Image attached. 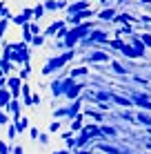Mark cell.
I'll return each instance as SVG.
<instances>
[{
    "mask_svg": "<svg viewBox=\"0 0 151 154\" xmlns=\"http://www.w3.org/2000/svg\"><path fill=\"white\" fill-rule=\"evenodd\" d=\"M74 58H76V51L74 49H65L62 54H56V56L47 58V63L42 67V76H51V74H56L58 69H65Z\"/></svg>",
    "mask_w": 151,
    "mask_h": 154,
    "instance_id": "cell-1",
    "label": "cell"
},
{
    "mask_svg": "<svg viewBox=\"0 0 151 154\" xmlns=\"http://www.w3.org/2000/svg\"><path fill=\"white\" fill-rule=\"evenodd\" d=\"M62 87H65V98L71 103V100H76V98L82 96V89H85L87 85L74 81L71 76H65V78H62Z\"/></svg>",
    "mask_w": 151,
    "mask_h": 154,
    "instance_id": "cell-2",
    "label": "cell"
},
{
    "mask_svg": "<svg viewBox=\"0 0 151 154\" xmlns=\"http://www.w3.org/2000/svg\"><path fill=\"white\" fill-rule=\"evenodd\" d=\"M31 63V45L27 42H13V65H25Z\"/></svg>",
    "mask_w": 151,
    "mask_h": 154,
    "instance_id": "cell-3",
    "label": "cell"
},
{
    "mask_svg": "<svg viewBox=\"0 0 151 154\" xmlns=\"http://www.w3.org/2000/svg\"><path fill=\"white\" fill-rule=\"evenodd\" d=\"M31 20H33V7H25L20 14H16L11 18V23L18 25V27H25V25H29Z\"/></svg>",
    "mask_w": 151,
    "mask_h": 154,
    "instance_id": "cell-4",
    "label": "cell"
},
{
    "mask_svg": "<svg viewBox=\"0 0 151 154\" xmlns=\"http://www.w3.org/2000/svg\"><path fill=\"white\" fill-rule=\"evenodd\" d=\"M4 112L11 116V123H13V121H18L20 116H22V100H20V98H11V103L4 107Z\"/></svg>",
    "mask_w": 151,
    "mask_h": 154,
    "instance_id": "cell-5",
    "label": "cell"
},
{
    "mask_svg": "<svg viewBox=\"0 0 151 154\" xmlns=\"http://www.w3.org/2000/svg\"><path fill=\"white\" fill-rule=\"evenodd\" d=\"M7 89L11 92V98H20V94H22V81H20V76H7Z\"/></svg>",
    "mask_w": 151,
    "mask_h": 154,
    "instance_id": "cell-6",
    "label": "cell"
},
{
    "mask_svg": "<svg viewBox=\"0 0 151 154\" xmlns=\"http://www.w3.org/2000/svg\"><path fill=\"white\" fill-rule=\"evenodd\" d=\"M85 9H91L89 0H74V2H69V7H67L65 11H67V16H74L78 11H85Z\"/></svg>",
    "mask_w": 151,
    "mask_h": 154,
    "instance_id": "cell-7",
    "label": "cell"
},
{
    "mask_svg": "<svg viewBox=\"0 0 151 154\" xmlns=\"http://www.w3.org/2000/svg\"><path fill=\"white\" fill-rule=\"evenodd\" d=\"M107 40H109V34L107 31H102V29H91L89 31V36H87V40H82V42H105L107 45Z\"/></svg>",
    "mask_w": 151,
    "mask_h": 154,
    "instance_id": "cell-8",
    "label": "cell"
},
{
    "mask_svg": "<svg viewBox=\"0 0 151 154\" xmlns=\"http://www.w3.org/2000/svg\"><path fill=\"white\" fill-rule=\"evenodd\" d=\"M80 134L82 136H85V139H93V136H96V139H102V132H100V125H85V127H82V132H80Z\"/></svg>",
    "mask_w": 151,
    "mask_h": 154,
    "instance_id": "cell-9",
    "label": "cell"
},
{
    "mask_svg": "<svg viewBox=\"0 0 151 154\" xmlns=\"http://www.w3.org/2000/svg\"><path fill=\"white\" fill-rule=\"evenodd\" d=\"M62 78H65V74H60L58 78H54V81L49 83V89H51V94L54 96H65V87H62Z\"/></svg>",
    "mask_w": 151,
    "mask_h": 154,
    "instance_id": "cell-10",
    "label": "cell"
},
{
    "mask_svg": "<svg viewBox=\"0 0 151 154\" xmlns=\"http://www.w3.org/2000/svg\"><path fill=\"white\" fill-rule=\"evenodd\" d=\"M31 96H33V92H31V85H29V81H27V83H22V94H20L22 107H33V103H31Z\"/></svg>",
    "mask_w": 151,
    "mask_h": 154,
    "instance_id": "cell-11",
    "label": "cell"
},
{
    "mask_svg": "<svg viewBox=\"0 0 151 154\" xmlns=\"http://www.w3.org/2000/svg\"><path fill=\"white\" fill-rule=\"evenodd\" d=\"M65 25H67V23H65V18H62V20H54V23H51L49 27H47V29L42 31V34H45V38H54V36L58 34V29H60V27H65Z\"/></svg>",
    "mask_w": 151,
    "mask_h": 154,
    "instance_id": "cell-12",
    "label": "cell"
},
{
    "mask_svg": "<svg viewBox=\"0 0 151 154\" xmlns=\"http://www.w3.org/2000/svg\"><path fill=\"white\" fill-rule=\"evenodd\" d=\"M118 16V11L113 7H105L102 11H98V20H105V23H113V18Z\"/></svg>",
    "mask_w": 151,
    "mask_h": 154,
    "instance_id": "cell-13",
    "label": "cell"
},
{
    "mask_svg": "<svg viewBox=\"0 0 151 154\" xmlns=\"http://www.w3.org/2000/svg\"><path fill=\"white\" fill-rule=\"evenodd\" d=\"M67 107H69V121H71V119H76V116L82 112V96H80V98H76V100H71Z\"/></svg>",
    "mask_w": 151,
    "mask_h": 154,
    "instance_id": "cell-14",
    "label": "cell"
},
{
    "mask_svg": "<svg viewBox=\"0 0 151 154\" xmlns=\"http://www.w3.org/2000/svg\"><path fill=\"white\" fill-rule=\"evenodd\" d=\"M131 103L138 105V107H142V109H149V112H151V98L142 96V94H136V96L131 98Z\"/></svg>",
    "mask_w": 151,
    "mask_h": 154,
    "instance_id": "cell-15",
    "label": "cell"
},
{
    "mask_svg": "<svg viewBox=\"0 0 151 154\" xmlns=\"http://www.w3.org/2000/svg\"><path fill=\"white\" fill-rule=\"evenodd\" d=\"M87 60L89 63H107V60H111V56L105 54V51H91V54L87 56Z\"/></svg>",
    "mask_w": 151,
    "mask_h": 154,
    "instance_id": "cell-16",
    "label": "cell"
},
{
    "mask_svg": "<svg viewBox=\"0 0 151 154\" xmlns=\"http://www.w3.org/2000/svg\"><path fill=\"white\" fill-rule=\"evenodd\" d=\"M82 119H85V114H82V112L78 114L76 119H71V123H69V130L74 132V134H76V132H78V134L82 132V127H85V125H82Z\"/></svg>",
    "mask_w": 151,
    "mask_h": 154,
    "instance_id": "cell-17",
    "label": "cell"
},
{
    "mask_svg": "<svg viewBox=\"0 0 151 154\" xmlns=\"http://www.w3.org/2000/svg\"><path fill=\"white\" fill-rule=\"evenodd\" d=\"M9 103H11V92L7 87H0V109H4Z\"/></svg>",
    "mask_w": 151,
    "mask_h": 154,
    "instance_id": "cell-18",
    "label": "cell"
},
{
    "mask_svg": "<svg viewBox=\"0 0 151 154\" xmlns=\"http://www.w3.org/2000/svg\"><path fill=\"white\" fill-rule=\"evenodd\" d=\"M13 125H16V130H18V134H22V132L29 130V119L27 116H20L18 121H13Z\"/></svg>",
    "mask_w": 151,
    "mask_h": 154,
    "instance_id": "cell-19",
    "label": "cell"
},
{
    "mask_svg": "<svg viewBox=\"0 0 151 154\" xmlns=\"http://www.w3.org/2000/svg\"><path fill=\"white\" fill-rule=\"evenodd\" d=\"M129 40H131V45H133V49L138 51V54H142L144 56V51H147V47H144V42L138 38V36H129Z\"/></svg>",
    "mask_w": 151,
    "mask_h": 154,
    "instance_id": "cell-20",
    "label": "cell"
},
{
    "mask_svg": "<svg viewBox=\"0 0 151 154\" xmlns=\"http://www.w3.org/2000/svg\"><path fill=\"white\" fill-rule=\"evenodd\" d=\"M31 72H33V69H31V63H25V65H20V74H18L20 81L27 83V81H29V76H31Z\"/></svg>",
    "mask_w": 151,
    "mask_h": 154,
    "instance_id": "cell-21",
    "label": "cell"
},
{
    "mask_svg": "<svg viewBox=\"0 0 151 154\" xmlns=\"http://www.w3.org/2000/svg\"><path fill=\"white\" fill-rule=\"evenodd\" d=\"M89 74V67H85V65H80V67H74V69H69V76L74 78H80V76H87Z\"/></svg>",
    "mask_w": 151,
    "mask_h": 154,
    "instance_id": "cell-22",
    "label": "cell"
},
{
    "mask_svg": "<svg viewBox=\"0 0 151 154\" xmlns=\"http://www.w3.org/2000/svg\"><path fill=\"white\" fill-rule=\"evenodd\" d=\"M82 114L91 116V119L96 121V123H102V121H105V114H102V112H98L96 107H89V109H85V112H82Z\"/></svg>",
    "mask_w": 151,
    "mask_h": 154,
    "instance_id": "cell-23",
    "label": "cell"
},
{
    "mask_svg": "<svg viewBox=\"0 0 151 154\" xmlns=\"http://www.w3.org/2000/svg\"><path fill=\"white\" fill-rule=\"evenodd\" d=\"M51 116H54V121H58V119H69V107H67V105H62V107L54 109Z\"/></svg>",
    "mask_w": 151,
    "mask_h": 154,
    "instance_id": "cell-24",
    "label": "cell"
},
{
    "mask_svg": "<svg viewBox=\"0 0 151 154\" xmlns=\"http://www.w3.org/2000/svg\"><path fill=\"white\" fill-rule=\"evenodd\" d=\"M122 54H124V56H127V58H133V60H138V58H142V54H138V51H136V49H133V47H131V45H129V42H127V45H124V47H122Z\"/></svg>",
    "mask_w": 151,
    "mask_h": 154,
    "instance_id": "cell-25",
    "label": "cell"
},
{
    "mask_svg": "<svg viewBox=\"0 0 151 154\" xmlns=\"http://www.w3.org/2000/svg\"><path fill=\"white\" fill-rule=\"evenodd\" d=\"M47 14V9H45V5L42 2H38V5H36V7H33V23H38V20L40 18H42V16Z\"/></svg>",
    "mask_w": 151,
    "mask_h": 154,
    "instance_id": "cell-26",
    "label": "cell"
},
{
    "mask_svg": "<svg viewBox=\"0 0 151 154\" xmlns=\"http://www.w3.org/2000/svg\"><path fill=\"white\" fill-rule=\"evenodd\" d=\"M111 100L113 103H118V105H122V107H131V98H124V96H118V94H111Z\"/></svg>",
    "mask_w": 151,
    "mask_h": 154,
    "instance_id": "cell-27",
    "label": "cell"
},
{
    "mask_svg": "<svg viewBox=\"0 0 151 154\" xmlns=\"http://www.w3.org/2000/svg\"><path fill=\"white\" fill-rule=\"evenodd\" d=\"M16 136H18V130H16V125H13V123H9V125H7V141H9V143H13V141H16Z\"/></svg>",
    "mask_w": 151,
    "mask_h": 154,
    "instance_id": "cell-28",
    "label": "cell"
},
{
    "mask_svg": "<svg viewBox=\"0 0 151 154\" xmlns=\"http://www.w3.org/2000/svg\"><path fill=\"white\" fill-rule=\"evenodd\" d=\"M31 40H33V34H31V27H29V25H25V27H22V42H27V45H31Z\"/></svg>",
    "mask_w": 151,
    "mask_h": 154,
    "instance_id": "cell-29",
    "label": "cell"
},
{
    "mask_svg": "<svg viewBox=\"0 0 151 154\" xmlns=\"http://www.w3.org/2000/svg\"><path fill=\"white\" fill-rule=\"evenodd\" d=\"M107 45L111 47V49H120V51H122V47L127 45V42H124V40H120V38H113V40L109 38V40H107Z\"/></svg>",
    "mask_w": 151,
    "mask_h": 154,
    "instance_id": "cell-30",
    "label": "cell"
},
{
    "mask_svg": "<svg viewBox=\"0 0 151 154\" xmlns=\"http://www.w3.org/2000/svg\"><path fill=\"white\" fill-rule=\"evenodd\" d=\"M45 34H38V36H33V40H31V49H36V47H42L45 45Z\"/></svg>",
    "mask_w": 151,
    "mask_h": 154,
    "instance_id": "cell-31",
    "label": "cell"
},
{
    "mask_svg": "<svg viewBox=\"0 0 151 154\" xmlns=\"http://www.w3.org/2000/svg\"><path fill=\"white\" fill-rule=\"evenodd\" d=\"M136 121H140V125L151 127V116H149V114H144V112H140V114L136 116Z\"/></svg>",
    "mask_w": 151,
    "mask_h": 154,
    "instance_id": "cell-32",
    "label": "cell"
},
{
    "mask_svg": "<svg viewBox=\"0 0 151 154\" xmlns=\"http://www.w3.org/2000/svg\"><path fill=\"white\" fill-rule=\"evenodd\" d=\"M100 132H102V136H116L118 132H116V127H109V125H100Z\"/></svg>",
    "mask_w": 151,
    "mask_h": 154,
    "instance_id": "cell-33",
    "label": "cell"
},
{
    "mask_svg": "<svg viewBox=\"0 0 151 154\" xmlns=\"http://www.w3.org/2000/svg\"><path fill=\"white\" fill-rule=\"evenodd\" d=\"M11 145L13 143H9V141H0V154H11Z\"/></svg>",
    "mask_w": 151,
    "mask_h": 154,
    "instance_id": "cell-34",
    "label": "cell"
},
{
    "mask_svg": "<svg viewBox=\"0 0 151 154\" xmlns=\"http://www.w3.org/2000/svg\"><path fill=\"white\" fill-rule=\"evenodd\" d=\"M98 147H100V150H105V152H109V154H120V150H118V147L107 145V143H98Z\"/></svg>",
    "mask_w": 151,
    "mask_h": 154,
    "instance_id": "cell-35",
    "label": "cell"
},
{
    "mask_svg": "<svg viewBox=\"0 0 151 154\" xmlns=\"http://www.w3.org/2000/svg\"><path fill=\"white\" fill-rule=\"evenodd\" d=\"M9 123H11V116L4 112V109H0V125H2V127H7Z\"/></svg>",
    "mask_w": 151,
    "mask_h": 154,
    "instance_id": "cell-36",
    "label": "cell"
},
{
    "mask_svg": "<svg viewBox=\"0 0 151 154\" xmlns=\"http://www.w3.org/2000/svg\"><path fill=\"white\" fill-rule=\"evenodd\" d=\"M11 69H13V63L11 60H2V74H4V76H9Z\"/></svg>",
    "mask_w": 151,
    "mask_h": 154,
    "instance_id": "cell-37",
    "label": "cell"
},
{
    "mask_svg": "<svg viewBox=\"0 0 151 154\" xmlns=\"http://www.w3.org/2000/svg\"><path fill=\"white\" fill-rule=\"evenodd\" d=\"M60 127H62L60 121H51V123H49V132H51V134H56V132H60Z\"/></svg>",
    "mask_w": 151,
    "mask_h": 154,
    "instance_id": "cell-38",
    "label": "cell"
},
{
    "mask_svg": "<svg viewBox=\"0 0 151 154\" xmlns=\"http://www.w3.org/2000/svg\"><path fill=\"white\" fill-rule=\"evenodd\" d=\"M111 67H113V72H116V74H127V69H124L118 60H111Z\"/></svg>",
    "mask_w": 151,
    "mask_h": 154,
    "instance_id": "cell-39",
    "label": "cell"
},
{
    "mask_svg": "<svg viewBox=\"0 0 151 154\" xmlns=\"http://www.w3.org/2000/svg\"><path fill=\"white\" fill-rule=\"evenodd\" d=\"M38 143H40V145H47V143H49V132H40Z\"/></svg>",
    "mask_w": 151,
    "mask_h": 154,
    "instance_id": "cell-40",
    "label": "cell"
},
{
    "mask_svg": "<svg viewBox=\"0 0 151 154\" xmlns=\"http://www.w3.org/2000/svg\"><path fill=\"white\" fill-rule=\"evenodd\" d=\"M140 40L144 42V47H149V49H151V34H142V36H140Z\"/></svg>",
    "mask_w": 151,
    "mask_h": 154,
    "instance_id": "cell-41",
    "label": "cell"
},
{
    "mask_svg": "<svg viewBox=\"0 0 151 154\" xmlns=\"http://www.w3.org/2000/svg\"><path fill=\"white\" fill-rule=\"evenodd\" d=\"M29 136H31L33 141H38V136H40V130H38V127H29Z\"/></svg>",
    "mask_w": 151,
    "mask_h": 154,
    "instance_id": "cell-42",
    "label": "cell"
},
{
    "mask_svg": "<svg viewBox=\"0 0 151 154\" xmlns=\"http://www.w3.org/2000/svg\"><path fill=\"white\" fill-rule=\"evenodd\" d=\"M31 103H33V107H38V105L42 103V96H40V94H33V96H31Z\"/></svg>",
    "mask_w": 151,
    "mask_h": 154,
    "instance_id": "cell-43",
    "label": "cell"
},
{
    "mask_svg": "<svg viewBox=\"0 0 151 154\" xmlns=\"http://www.w3.org/2000/svg\"><path fill=\"white\" fill-rule=\"evenodd\" d=\"M120 116H122V119H127V121H129V123H136V119H133V116H131V114H129V112H122Z\"/></svg>",
    "mask_w": 151,
    "mask_h": 154,
    "instance_id": "cell-44",
    "label": "cell"
},
{
    "mask_svg": "<svg viewBox=\"0 0 151 154\" xmlns=\"http://www.w3.org/2000/svg\"><path fill=\"white\" fill-rule=\"evenodd\" d=\"M69 139H74V132H65V134H62V141H69Z\"/></svg>",
    "mask_w": 151,
    "mask_h": 154,
    "instance_id": "cell-45",
    "label": "cell"
},
{
    "mask_svg": "<svg viewBox=\"0 0 151 154\" xmlns=\"http://www.w3.org/2000/svg\"><path fill=\"white\" fill-rule=\"evenodd\" d=\"M51 154H71V150H67V147H62V150H56V152H51Z\"/></svg>",
    "mask_w": 151,
    "mask_h": 154,
    "instance_id": "cell-46",
    "label": "cell"
},
{
    "mask_svg": "<svg viewBox=\"0 0 151 154\" xmlns=\"http://www.w3.org/2000/svg\"><path fill=\"white\" fill-rule=\"evenodd\" d=\"M0 87H7V76H0Z\"/></svg>",
    "mask_w": 151,
    "mask_h": 154,
    "instance_id": "cell-47",
    "label": "cell"
},
{
    "mask_svg": "<svg viewBox=\"0 0 151 154\" xmlns=\"http://www.w3.org/2000/svg\"><path fill=\"white\" fill-rule=\"evenodd\" d=\"M74 154H91V152H87V150H76Z\"/></svg>",
    "mask_w": 151,
    "mask_h": 154,
    "instance_id": "cell-48",
    "label": "cell"
},
{
    "mask_svg": "<svg viewBox=\"0 0 151 154\" xmlns=\"http://www.w3.org/2000/svg\"><path fill=\"white\" fill-rule=\"evenodd\" d=\"M96 2H102V5H107V0H96Z\"/></svg>",
    "mask_w": 151,
    "mask_h": 154,
    "instance_id": "cell-49",
    "label": "cell"
},
{
    "mask_svg": "<svg viewBox=\"0 0 151 154\" xmlns=\"http://www.w3.org/2000/svg\"><path fill=\"white\" fill-rule=\"evenodd\" d=\"M147 154H151V152H147Z\"/></svg>",
    "mask_w": 151,
    "mask_h": 154,
    "instance_id": "cell-50",
    "label": "cell"
},
{
    "mask_svg": "<svg viewBox=\"0 0 151 154\" xmlns=\"http://www.w3.org/2000/svg\"><path fill=\"white\" fill-rule=\"evenodd\" d=\"M42 2H45V0H42Z\"/></svg>",
    "mask_w": 151,
    "mask_h": 154,
    "instance_id": "cell-51",
    "label": "cell"
}]
</instances>
